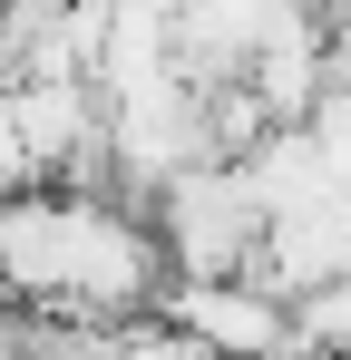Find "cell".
Here are the masks:
<instances>
[{
	"label": "cell",
	"instance_id": "obj_1",
	"mask_svg": "<svg viewBox=\"0 0 351 360\" xmlns=\"http://www.w3.org/2000/svg\"><path fill=\"white\" fill-rule=\"evenodd\" d=\"M166 243L147 205L108 185H39L0 195V292L49 321H147L166 302Z\"/></svg>",
	"mask_w": 351,
	"mask_h": 360
},
{
	"label": "cell",
	"instance_id": "obj_2",
	"mask_svg": "<svg viewBox=\"0 0 351 360\" xmlns=\"http://www.w3.org/2000/svg\"><path fill=\"white\" fill-rule=\"evenodd\" d=\"M147 224L166 243L176 283H234V273H254V253H264V205H254L244 166H185V176L147 205Z\"/></svg>",
	"mask_w": 351,
	"mask_h": 360
},
{
	"label": "cell",
	"instance_id": "obj_3",
	"mask_svg": "<svg viewBox=\"0 0 351 360\" xmlns=\"http://www.w3.org/2000/svg\"><path fill=\"white\" fill-rule=\"evenodd\" d=\"M156 321H176L205 360H283L292 351V302L264 292L254 273H234V283H166Z\"/></svg>",
	"mask_w": 351,
	"mask_h": 360
},
{
	"label": "cell",
	"instance_id": "obj_4",
	"mask_svg": "<svg viewBox=\"0 0 351 360\" xmlns=\"http://www.w3.org/2000/svg\"><path fill=\"white\" fill-rule=\"evenodd\" d=\"M273 30V0H185L176 10V68L215 98V88H244V68Z\"/></svg>",
	"mask_w": 351,
	"mask_h": 360
},
{
	"label": "cell",
	"instance_id": "obj_5",
	"mask_svg": "<svg viewBox=\"0 0 351 360\" xmlns=\"http://www.w3.org/2000/svg\"><path fill=\"white\" fill-rule=\"evenodd\" d=\"M39 185H49V166L20 127V88H0V195H39Z\"/></svg>",
	"mask_w": 351,
	"mask_h": 360
},
{
	"label": "cell",
	"instance_id": "obj_6",
	"mask_svg": "<svg viewBox=\"0 0 351 360\" xmlns=\"http://www.w3.org/2000/svg\"><path fill=\"white\" fill-rule=\"evenodd\" d=\"M292 341H322V351L351 360V283H322V292L292 302Z\"/></svg>",
	"mask_w": 351,
	"mask_h": 360
},
{
	"label": "cell",
	"instance_id": "obj_7",
	"mask_svg": "<svg viewBox=\"0 0 351 360\" xmlns=\"http://www.w3.org/2000/svg\"><path fill=\"white\" fill-rule=\"evenodd\" d=\"M283 360H342V351H322V341H292V351Z\"/></svg>",
	"mask_w": 351,
	"mask_h": 360
}]
</instances>
